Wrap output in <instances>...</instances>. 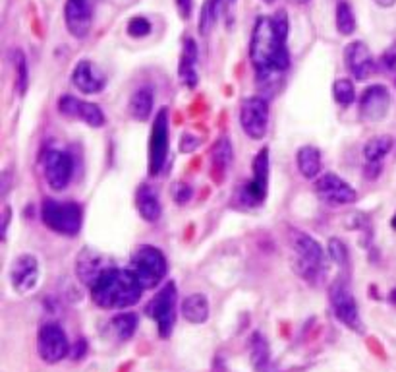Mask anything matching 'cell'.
Wrapping results in <instances>:
<instances>
[{
  "label": "cell",
  "mask_w": 396,
  "mask_h": 372,
  "mask_svg": "<svg viewBox=\"0 0 396 372\" xmlns=\"http://www.w3.org/2000/svg\"><path fill=\"white\" fill-rule=\"evenodd\" d=\"M288 37V18L280 10L275 16H261L252 31L249 41V61L257 72V80L263 84H277L278 78L290 64V54L286 47Z\"/></svg>",
  "instance_id": "obj_1"
},
{
  "label": "cell",
  "mask_w": 396,
  "mask_h": 372,
  "mask_svg": "<svg viewBox=\"0 0 396 372\" xmlns=\"http://www.w3.org/2000/svg\"><path fill=\"white\" fill-rule=\"evenodd\" d=\"M142 293V283L130 268H105L91 285L93 301L103 308H128L140 301Z\"/></svg>",
  "instance_id": "obj_2"
},
{
  "label": "cell",
  "mask_w": 396,
  "mask_h": 372,
  "mask_svg": "<svg viewBox=\"0 0 396 372\" xmlns=\"http://www.w3.org/2000/svg\"><path fill=\"white\" fill-rule=\"evenodd\" d=\"M288 241H290L292 251L298 258L296 268H298L299 274L307 281H317V277L325 272V251H323L321 244L299 229H292Z\"/></svg>",
  "instance_id": "obj_3"
},
{
  "label": "cell",
  "mask_w": 396,
  "mask_h": 372,
  "mask_svg": "<svg viewBox=\"0 0 396 372\" xmlns=\"http://www.w3.org/2000/svg\"><path fill=\"white\" fill-rule=\"evenodd\" d=\"M130 270L134 272V275L142 283L143 289H153L165 280L166 272H168V264H166L165 254L159 248L151 246V244H142L132 254Z\"/></svg>",
  "instance_id": "obj_4"
},
{
  "label": "cell",
  "mask_w": 396,
  "mask_h": 372,
  "mask_svg": "<svg viewBox=\"0 0 396 372\" xmlns=\"http://www.w3.org/2000/svg\"><path fill=\"white\" fill-rule=\"evenodd\" d=\"M41 217L47 227L60 235L74 236L82 229V208L74 202H56L49 198L43 202Z\"/></svg>",
  "instance_id": "obj_5"
},
{
  "label": "cell",
  "mask_w": 396,
  "mask_h": 372,
  "mask_svg": "<svg viewBox=\"0 0 396 372\" xmlns=\"http://www.w3.org/2000/svg\"><path fill=\"white\" fill-rule=\"evenodd\" d=\"M329 299H330V306H333V312L344 326L350 328L352 332H358V334H364V320L359 316V308L358 303H356V296L352 293L350 283L346 280H337L333 285H330L329 291Z\"/></svg>",
  "instance_id": "obj_6"
},
{
  "label": "cell",
  "mask_w": 396,
  "mask_h": 372,
  "mask_svg": "<svg viewBox=\"0 0 396 372\" xmlns=\"http://www.w3.org/2000/svg\"><path fill=\"white\" fill-rule=\"evenodd\" d=\"M240 124L252 140H263L269 130V101L261 95H254L240 105Z\"/></svg>",
  "instance_id": "obj_7"
},
{
  "label": "cell",
  "mask_w": 396,
  "mask_h": 372,
  "mask_svg": "<svg viewBox=\"0 0 396 372\" xmlns=\"http://www.w3.org/2000/svg\"><path fill=\"white\" fill-rule=\"evenodd\" d=\"M37 351L39 357L49 365L60 363L70 353V343L64 330L54 322L43 324L37 334Z\"/></svg>",
  "instance_id": "obj_8"
},
{
  "label": "cell",
  "mask_w": 396,
  "mask_h": 372,
  "mask_svg": "<svg viewBox=\"0 0 396 372\" xmlns=\"http://www.w3.org/2000/svg\"><path fill=\"white\" fill-rule=\"evenodd\" d=\"M168 155V111L161 109L153 122L149 140V175L157 176L166 163Z\"/></svg>",
  "instance_id": "obj_9"
},
{
  "label": "cell",
  "mask_w": 396,
  "mask_h": 372,
  "mask_svg": "<svg viewBox=\"0 0 396 372\" xmlns=\"http://www.w3.org/2000/svg\"><path fill=\"white\" fill-rule=\"evenodd\" d=\"M176 299H178L176 285L168 281L151 303V316L157 322L161 337H168L172 334L174 320H176Z\"/></svg>",
  "instance_id": "obj_10"
},
{
  "label": "cell",
  "mask_w": 396,
  "mask_h": 372,
  "mask_svg": "<svg viewBox=\"0 0 396 372\" xmlns=\"http://www.w3.org/2000/svg\"><path fill=\"white\" fill-rule=\"evenodd\" d=\"M315 192H317L321 202L333 205V208L354 204L358 200L356 190L335 173H325V175L319 176L315 181Z\"/></svg>",
  "instance_id": "obj_11"
},
{
  "label": "cell",
  "mask_w": 396,
  "mask_h": 372,
  "mask_svg": "<svg viewBox=\"0 0 396 372\" xmlns=\"http://www.w3.org/2000/svg\"><path fill=\"white\" fill-rule=\"evenodd\" d=\"M43 175L47 184L53 190L60 192L72 181L74 175V161L62 150H49L43 155Z\"/></svg>",
  "instance_id": "obj_12"
},
{
  "label": "cell",
  "mask_w": 396,
  "mask_h": 372,
  "mask_svg": "<svg viewBox=\"0 0 396 372\" xmlns=\"http://www.w3.org/2000/svg\"><path fill=\"white\" fill-rule=\"evenodd\" d=\"M58 111L68 119L85 122L91 128H99L105 124V114L101 111V107L89 101H82L74 95H62L58 99Z\"/></svg>",
  "instance_id": "obj_13"
},
{
  "label": "cell",
  "mask_w": 396,
  "mask_h": 372,
  "mask_svg": "<svg viewBox=\"0 0 396 372\" xmlns=\"http://www.w3.org/2000/svg\"><path fill=\"white\" fill-rule=\"evenodd\" d=\"M64 22L75 39H85L93 25V0H66Z\"/></svg>",
  "instance_id": "obj_14"
},
{
  "label": "cell",
  "mask_w": 396,
  "mask_h": 372,
  "mask_svg": "<svg viewBox=\"0 0 396 372\" xmlns=\"http://www.w3.org/2000/svg\"><path fill=\"white\" fill-rule=\"evenodd\" d=\"M10 281L16 293L27 295L39 283V260L33 254H22L12 262Z\"/></svg>",
  "instance_id": "obj_15"
},
{
  "label": "cell",
  "mask_w": 396,
  "mask_h": 372,
  "mask_svg": "<svg viewBox=\"0 0 396 372\" xmlns=\"http://www.w3.org/2000/svg\"><path fill=\"white\" fill-rule=\"evenodd\" d=\"M390 109V93L381 84L369 85L359 97V114L367 122L383 121Z\"/></svg>",
  "instance_id": "obj_16"
},
{
  "label": "cell",
  "mask_w": 396,
  "mask_h": 372,
  "mask_svg": "<svg viewBox=\"0 0 396 372\" xmlns=\"http://www.w3.org/2000/svg\"><path fill=\"white\" fill-rule=\"evenodd\" d=\"M267 188H269V150L265 148L257 153L254 161V179L242 188L246 204H261L267 196Z\"/></svg>",
  "instance_id": "obj_17"
},
{
  "label": "cell",
  "mask_w": 396,
  "mask_h": 372,
  "mask_svg": "<svg viewBox=\"0 0 396 372\" xmlns=\"http://www.w3.org/2000/svg\"><path fill=\"white\" fill-rule=\"evenodd\" d=\"M344 62H346V68L352 74V78H356L359 82L371 78V74L375 72L373 56L364 41H352L350 45L344 49Z\"/></svg>",
  "instance_id": "obj_18"
},
{
  "label": "cell",
  "mask_w": 396,
  "mask_h": 372,
  "mask_svg": "<svg viewBox=\"0 0 396 372\" xmlns=\"http://www.w3.org/2000/svg\"><path fill=\"white\" fill-rule=\"evenodd\" d=\"M72 84L85 95H93L105 88V76L93 62L80 61L72 70Z\"/></svg>",
  "instance_id": "obj_19"
},
{
  "label": "cell",
  "mask_w": 396,
  "mask_h": 372,
  "mask_svg": "<svg viewBox=\"0 0 396 372\" xmlns=\"http://www.w3.org/2000/svg\"><path fill=\"white\" fill-rule=\"evenodd\" d=\"M135 204H137V212L143 220L155 223L163 213V205H161V198L155 192V188H151L149 184H142L137 188L135 194Z\"/></svg>",
  "instance_id": "obj_20"
},
{
  "label": "cell",
  "mask_w": 396,
  "mask_h": 372,
  "mask_svg": "<svg viewBox=\"0 0 396 372\" xmlns=\"http://www.w3.org/2000/svg\"><path fill=\"white\" fill-rule=\"evenodd\" d=\"M232 160H234V153H232L230 140L228 138L217 140L211 148V173L215 181H223V176L232 165Z\"/></svg>",
  "instance_id": "obj_21"
},
{
  "label": "cell",
  "mask_w": 396,
  "mask_h": 372,
  "mask_svg": "<svg viewBox=\"0 0 396 372\" xmlns=\"http://www.w3.org/2000/svg\"><path fill=\"white\" fill-rule=\"evenodd\" d=\"M153 90L149 85H143L140 90H135L130 97V105H128V111H130V116L135 119V121L145 122L153 113Z\"/></svg>",
  "instance_id": "obj_22"
},
{
  "label": "cell",
  "mask_w": 396,
  "mask_h": 372,
  "mask_svg": "<svg viewBox=\"0 0 396 372\" xmlns=\"http://www.w3.org/2000/svg\"><path fill=\"white\" fill-rule=\"evenodd\" d=\"M209 301L202 293H194L184 299L182 303V316L192 324H203L209 318Z\"/></svg>",
  "instance_id": "obj_23"
},
{
  "label": "cell",
  "mask_w": 396,
  "mask_h": 372,
  "mask_svg": "<svg viewBox=\"0 0 396 372\" xmlns=\"http://www.w3.org/2000/svg\"><path fill=\"white\" fill-rule=\"evenodd\" d=\"M195 64H197V47H195L194 39H187L184 43V53H182V59H180V78L182 82L187 85V88H195L197 85V70H195Z\"/></svg>",
  "instance_id": "obj_24"
},
{
  "label": "cell",
  "mask_w": 396,
  "mask_h": 372,
  "mask_svg": "<svg viewBox=\"0 0 396 372\" xmlns=\"http://www.w3.org/2000/svg\"><path fill=\"white\" fill-rule=\"evenodd\" d=\"M296 163L306 179H315L321 173V152L315 145H304L296 153Z\"/></svg>",
  "instance_id": "obj_25"
},
{
  "label": "cell",
  "mask_w": 396,
  "mask_h": 372,
  "mask_svg": "<svg viewBox=\"0 0 396 372\" xmlns=\"http://www.w3.org/2000/svg\"><path fill=\"white\" fill-rule=\"evenodd\" d=\"M392 144H395V140L387 134L367 140V144L364 145V160L367 165H379L387 157V153L392 150Z\"/></svg>",
  "instance_id": "obj_26"
},
{
  "label": "cell",
  "mask_w": 396,
  "mask_h": 372,
  "mask_svg": "<svg viewBox=\"0 0 396 372\" xmlns=\"http://www.w3.org/2000/svg\"><path fill=\"white\" fill-rule=\"evenodd\" d=\"M249 355H252V361H254V365L257 371H265V368H267V365H269L271 351H269V345H267V340H265L261 334L252 335V342H249Z\"/></svg>",
  "instance_id": "obj_27"
},
{
  "label": "cell",
  "mask_w": 396,
  "mask_h": 372,
  "mask_svg": "<svg viewBox=\"0 0 396 372\" xmlns=\"http://www.w3.org/2000/svg\"><path fill=\"white\" fill-rule=\"evenodd\" d=\"M223 0H207L202 8V14H199V23H197V30H199V35L207 37L211 33V30L215 28L218 18V8L223 6L221 4Z\"/></svg>",
  "instance_id": "obj_28"
},
{
  "label": "cell",
  "mask_w": 396,
  "mask_h": 372,
  "mask_svg": "<svg viewBox=\"0 0 396 372\" xmlns=\"http://www.w3.org/2000/svg\"><path fill=\"white\" fill-rule=\"evenodd\" d=\"M111 328H113V332L116 334L120 342H126V340H130L134 335L135 328H137V318H135V314H132V312L118 314V316H114L111 320Z\"/></svg>",
  "instance_id": "obj_29"
},
{
  "label": "cell",
  "mask_w": 396,
  "mask_h": 372,
  "mask_svg": "<svg viewBox=\"0 0 396 372\" xmlns=\"http://www.w3.org/2000/svg\"><path fill=\"white\" fill-rule=\"evenodd\" d=\"M337 30L342 35H352L356 31V16L352 12L348 2H338L337 4Z\"/></svg>",
  "instance_id": "obj_30"
},
{
  "label": "cell",
  "mask_w": 396,
  "mask_h": 372,
  "mask_svg": "<svg viewBox=\"0 0 396 372\" xmlns=\"http://www.w3.org/2000/svg\"><path fill=\"white\" fill-rule=\"evenodd\" d=\"M333 95H335V101L338 105L348 107L356 101V90H354V84L346 78H338L335 85H333Z\"/></svg>",
  "instance_id": "obj_31"
},
{
  "label": "cell",
  "mask_w": 396,
  "mask_h": 372,
  "mask_svg": "<svg viewBox=\"0 0 396 372\" xmlns=\"http://www.w3.org/2000/svg\"><path fill=\"white\" fill-rule=\"evenodd\" d=\"M14 68H16V84H18V92L20 95L25 93L27 90V82H30V78H27V61H25V56H23L22 51H14Z\"/></svg>",
  "instance_id": "obj_32"
},
{
  "label": "cell",
  "mask_w": 396,
  "mask_h": 372,
  "mask_svg": "<svg viewBox=\"0 0 396 372\" xmlns=\"http://www.w3.org/2000/svg\"><path fill=\"white\" fill-rule=\"evenodd\" d=\"M327 252H329V258L338 264L340 268H346L348 266V258H350V254H348V248H346V244L340 241V239H329V244H327Z\"/></svg>",
  "instance_id": "obj_33"
},
{
  "label": "cell",
  "mask_w": 396,
  "mask_h": 372,
  "mask_svg": "<svg viewBox=\"0 0 396 372\" xmlns=\"http://www.w3.org/2000/svg\"><path fill=\"white\" fill-rule=\"evenodd\" d=\"M151 33V23L145 18H132L128 22V35L132 37H145Z\"/></svg>",
  "instance_id": "obj_34"
},
{
  "label": "cell",
  "mask_w": 396,
  "mask_h": 372,
  "mask_svg": "<svg viewBox=\"0 0 396 372\" xmlns=\"http://www.w3.org/2000/svg\"><path fill=\"white\" fill-rule=\"evenodd\" d=\"M379 68L385 72V74H396V43L385 51L379 59Z\"/></svg>",
  "instance_id": "obj_35"
},
{
  "label": "cell",
  "mask_w": 396,
  "mask_h": 372,
  "mask_svg": "<svg viewBox=\"0 0 396 372\" xmlns=\"http://www.w3.org/2000/svg\"><path fill=\"white\" fill-rule=\"evenodd\" d=\"M199 144H202V140H199V138L194 136L192 132H184L182 138H180V152L192 153L199 148Z\"/></svg>",
  "instance_id": "obj_36"
},
{
  "label": "cell",
  "mask_w": 396,
  "mask_h": 372,
  "mask_svg": "<svg viewBox=\"0 0 396 372\" xmlns=\"http://www.w3.org/2000/svg\"><path fill=\"white\" fill-rule=\"evenodd\" d=\"M192 198V190H190V186L184 183H178L176 186H174V200L178 202V204H184L186 200H190Z\"/></svg>",
  "instance_id": "obj_37"
},
{
  "label": "cell",
  "mask_w": 396,
  "mask_h": 372,
  "mask_svg": "<svg viewBox=\"0 0 396 372\" xmlns=\"http://www.w3.org/2000/svg\"><path fill=\"white\" fill-rule=\"evenodd\" d=\"M176 2V8H178V14L187 20L192 16V10H194V0H174Z\"/></svg>",
  "instance_id": "obj_38"
},
{
  "label": "cell",
  "mask_w": 396,
  "mask_h": 372,
  "mask_svg": "<svg viewBox=\"0 0 396 372\" xmlns=\"http://www.w3.org/2000/svg\"><path fill=\"white\" fill-rule=\"evenodd\" d=\"M8 225H10V205L4 208V217H2V236L6 239L8 235Z\"/></svg>",
  "instance_id": "obj_39"
},
{
  "label": "cell",
  "mask_w": 396,
  "mask_h": 372,
  "mask_svg": "<svg viewBox=\"0 0 396 372\" xmlns=\"http://www.w3.org/2000/svg\"><path fill=\"white\" fill-rule=\"evenodd\" d=\"M375 4L381 8H392L396 4V0H375Z\"/></svg>",
  "instance_id": "obj_40"
},
{
  "label": "cell",
  "mask_w": 396,
  "mask_h": 372,
  "mask_svg": "<svg viewBox=\"0 0 396 372\" xmlns=\"http://www.w3.org/2000/svg\"><path fill=\"white\" fill-rule=\"evenodd\" d=\"M263 2H267V4H271V2H275V0H263Z\"/></svg>",
  "instance_id": "obj_41"
},
{
  "label": "cell",
  "mask_w": 396,
  "mask_h": 372,
  "mask_svg": "<svg viewBox=\"0 0 396 372\" xmlns=\"http://www.w3.org/2000/svg\"><path fill=\"white\" fill-rule=\"evenodd\" d=\"M392 227L396 229V217H395V220H392Z\"/></svg>",
  "instance_id": "obj_42"
}]
</instances>
